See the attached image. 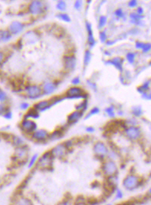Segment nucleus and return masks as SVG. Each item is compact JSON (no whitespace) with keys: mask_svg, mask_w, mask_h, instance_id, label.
Returning <instances> with one entry per match:
<instances>
[{"mask_svg":"<svg viewBox=\"0 0 151 205\" xmlns=\"http://www.w3.org/2000/svg\"><path fill=\"white\" fill-rule=\"evenodd\" d=\"M142 184V180L135 174H130L125 177L122 182V186L128 191H133L140 188Z\"/></svg>","mask_w":151,"mask_h":205,"instance_id":"1","label":"nucleus"},{"mask_svg":"<svg viewBox=\"0 0 151 205\" xmlns=\"http://www.w3.org/2000/svg\"><path fill=\"white\" fill-rule=\"evenodd\" d=\"M53 159L54 157H52L50 151L44 153L37 161V168L42 170H47L51 168L53 164Z\"/></svg>","mask_w":151,"mask_h":205,"instance_id":"2","label":"nucleus"},{"mask_svg":"<svg viewBox=\"0 0 151 205\" xmlns=\"http://www.w3.org/2000/svg\"><path fill=\"white\" fill-rule=\"evenodd\" d=\"M102 171L104 174L107 177L114 175H117L118 172V166L114 161L109 160L104 162L102 165Z\"/></svg>","mask_w":151,"mask_h":205,"instance_id":"3","label":"nucleus"},{"mask_svg":"<svg viewBox=\"0 0 151 205\" xmlns=\"http://www.w3.org/2000/svg\"><path fill=\"white\" fill-rule=\"evenodd\" d=\"M21 129L26 134H32L37 130V124L30 119H23L20 124Z\"/></svg>","mask_w":151,"mask_h":205,"instance_id":"4","label":"nucleus"},{"mask_svg":"<svg viewBox=\"0 0 151 205\" xmlns=\"http://www.w3.org/2000/svg\"><path fill=\"white\" fill-rule=\"evenodd\" d=\"M66 96L68 98H86L87 97V94H84V91L78 87H73L67 90Z\"/></svg>","mask_w":151,"mask_h":205,"instance_id":"5","label":"nucleus"},{"mask_svg":"<svg viewBox=\"0 0 151 205\" xmlns=\"http://www.w3.org/2000/svg\"><path fill=\"white\" fill-rule=\"evenodd\" d=\"M124 132H125L126 136L132 141H136V140L139 139L141 136V131L136 126L127 127L125 129Z\"/></svg>","mask_w":151,"mask_h":205,"instance_id":"6","label":"nucleus"},{"mask_svg":"<svg viewBox=\"0 0 151 205\" xmlns=\"http://www.w3.org/2000/svg\"><path fill=\"white\" fill-rule=\"evenodd\" d=\"M67 148L65 147L64 143H61V144H58L56 146H54L51 150L50 152L53 157L60 158V157H65V154H67Z\"/></svg>","mask_w":151,"mask_h":205,"instance_id":"7","label":"nucleus"},{"mask_svg":"<svg viewBox=\"0 0 151 205\" xmlns=\"http://www.w3.org/2000/svg\"><path fill=\"white\" fill-rule=\"evenodd\" d=\"M94 151L95 154L97 155V157L103 158L105 156H107L109 150L104 143H103L101 141H98L94 145Z\"/></svg>","mask_w":151,"mask_h":205,"instance_id":"8","label":"nucleus"},{"mask_svg":"<svg viewBox=\"0 0 151 205\" xmlns=\"http://www.w3.org/2000/svg\"><path fill=\"white\" fill-rule=\"evenodd\" d=\"M49 137V132L45 129H37L32 134V137L36 141H45Z\"/></svg>","mask_w":151,"mask_h":205,"instance_id":"9","label":"nucleus"},{"mask_svg":"<svg viewBox=\"0 0 151 205\" xmlns=\"http://www.w3.org/2000/svg\"><path fill=\"white\" fill-rule=\"evenodd\" d=\"M29 97L32 99L38 98L42 95V89L38 85H29L26 88Z\"/></svg>","mask_w":151,"mask_h":205,"instance_id":"10","label":"nucleus"},{"mask_svg":"<svg viewBox=\"0 0 151 205\" xmlns=\"http://www.w3.org/2000/svg\"><path fill=\"white\" fill-rule=\"evenodd\" d=\"M28 153H29V151L25 145L17 148L16 151V157L20 161L25 162L28 158Z\"/></svg>","mask_w":151,"mask_h":205,"instance_id":"11","label":"nucleus"},{"mask_svg":"<svg viewBox=\"0 0 151 205\" xmlns=\"http://www.w3.org/2000/svg\"><path fill=\"white\" fill-rule=\"evenodd\" d=\"M43 5L42 2L40 1H32L29 6V11L32 15H37L41 13Z\"/></svg>","mask_w":151,"mask_h":205,"instance_id":"12","label":"nucleus"},{"mask_svg":"<svg viewBox=\"0 0 151 205\" xmlns=\"http://www.w3.org/2000/svg\"><path fill=\"white\" fill-rule=\"evenodd\" d=\"M82 115H83V113L81 111H75L72 112L67 117V124L70 125L76 124L79 120L81 119Z\"/></svg>","mask_w":151,"mask_h":205,"instance_id":"13","label":"nucleus"},{"mask_svg":"<svg viewBox=\"0 0 151 205\" xmlns=\"http://www.w3.org/2000/svg\"><path fill=\"white\" fill-rule=\"evenodd\" d=\"M65 67L67 70H73L76 65V58L73 55H68L65 57Z\"/></svg>","mask_w":151,"mask_h":205,"instance_id":"14","label":"nucleus"},{"mask_svg":"<svg viewBox=\"0 0 151 205\" xmlns=\"http://www.w3.org/2000/svg\"><path fill=\"white\" fill-rule=\"evenodd\" d=\"M86 28L87 31V35H88V44L91 47H94V45L96 44V41L94 39V35H93V31H92V27L91 24L88 22H86Z\"/></svg>","mask_w":151,"mask_h":205,"instance_id":"15","label":"nucleus"},{"mask_svg":"<svg viewBox=\"0 0 151 205\" xmlns=\"http://www.w3.org/2000/svg\"><path fill=\"white\" fill-rule=\"evenodd\" d=\"M123 60L121 58H119V57L114 58H112L111 60H108L107 62V63L115 66L120 71L123 70Z\"/></svg>","mask_w":151,"mask_h":205,"instance_id":"16","label":"nucleus"},{"mask_svg":"<svg viewBox=\"0 0 151 205\" xmlns=\"http://www.w3.org/2000/svg\"><path fill=\"white\" fill-rule=\"evenodd\" d=\"M51 107L50 102L49 101H42V102H38L36 104H35L34 106V108L37 111H45L46 109L49 108Z\"/></svg>","mask_w":151,"mask_h":205,"instance_id":"17","label":"nucleus"},{"mask_svg":"<svg viewBox=\"0 0 151 205\" xmlns=\"http://www.w3.org/2000/svg\"><path fill=\"white\" fill-rule=\"evenodd\" d=\"M24 39L26 41L27 43H35L36 41L38 40V36L35 32L30 31L25 33L24 35Z\"/></svg>","mask_w":151,"mask_h":205,"instance_id":"18","label":"nucleus"},{"mask_svg":"<svg viewBox=\"0 0 151 205\" xmlns=\"http://www.w3.org/2000/svg\"><path fill=\"white\" fill-rule=\"evenodd\" d=\"M57 88V85L52 82H46L43 86V94L44 95H50L53 93Z\"/></svg>","mask_w":151,"mask_h":205,"instance_id":"19","label":"nucleus"},{"mask_svg":"<svg viewBox=\"0 0 151 205\" xmlns=\"http://www.w3.org/2000/svg\"><path fill=\"white\" fill-rule=\"evenodd\" d=\"M23 29H24V25L19 22H13L10 25V31L14 34H18L21 32L23 30Z\"/></svg>","mask_w":151,"mask_h":205,"instance_id":"20","label":"nucleus"},{"mask_svg":"<svg viewBox=\"0 0 151 205\" xmlns=\"http://www.w3.org/2000/svg\"><path fill=\"white\" fill-rule=\"evenodd\" d=\"M14 205H33V203L29 198L20 196L15 200Z\"/></svg>","mask_w":151,"mask_h":205,"instance_id":"21","label":"nucleus"},{"mask_svg":"<svg viewBox=\"0 0 151 205\" xmlns=\"http://www.w3.org/2000/svg\"><path fill=\"white\" fill-rule=\"evenodd\" d=\"M136 48L138 49H142L143 52H148L150 50L151 45L150 43H143L140 42H136Z\"/></svg>","mask_w":151,"mask_h":205,"instance_id":"22","label":"nucleus"},{"mask_svg":"<svg viewBox=\"0 0 151 205\" xmlns=\"http://www.w3.org/2000/svg\"><path fill=\"white\" fill-rule=\"evenodd\" d=\"M64 135V131L62 130H56L54 131L53 133H51V135H49V138L50 139L51 141H56V140H58L60 138H61Z\"/></svg>","mask_w":151,"mask_h":205,"instance_id":"23","label":"nucleus"},{"mask_svg":"<svg viewBox=\"0 0 151 205\" xmlns=\"http://www.w3.org/2000/svg\"><path fill=\"white\" fill-rule=\"evenodd\" d=\"M29 118H32L33 119H37L39 118V113L37 110H35V108L30 109L29 111V112L25 115L24 119H29Z\"/></svg>","mask_w":151,"mask_h":205,"instance_id":"24","label":"nucleus"},{"mask_svg":"<svg viewBox=\"0 0 151 205\" xmlns=\"http://www.w3.org/2000/svg\"><path fill=\"white\" fill-rule=\"evenodd\" d=\"M130 18H131L132 23H134L135 25H140L141 24V19H142L143 16H140L138 14H136V13H131L130 16Z\"/></svg>","mask_w":151,"mask_h":205,"instance_id":"25","label":"nucleus"},{"mask_svg":"<svg viewBox=\"0 0 151 205\" xmlns=\"http://www.w3.org/2000/svg\"><path fill=\"white\" fill-rule=\"evenodd\" d=\"M12 141H13V144H14L16 147H18V148L22 147V146L25 145V141H24V140H23L22 137H20L15 136L13 137V139H12Z\"/></svg>","mask_w":151,"mask_h":205,"instance_id":"26","label":"nucleus"},{"mask_svg":"<svg viewBox=\"0 0 151 205\" xmlns=\"http://www.w3.org/2000/svg\"><path fill=\"white\" fill-rule=\"evenodd\" d=\"M87 100H84V101L80 103L79 104L77 105L76 109H77V111H81V112L83 113L84 111L87 109Z\"/></svg>","mask_w":151,"mask_h":205,"instance_id":"27","label":"nucleus"},{"mask_svg":"<svg viewBox=\"0 0 151 205\" xmlns=\"http://www.w3.org/2000/svg\"><path fill=\"white\" fill-rule=\"evenodd\" d=\"M38 159V154H34L33 156L31 157L30 161H29V164H28L29 168H33L34 166L36 164Z\"/></svg>","mask_w":151,"mask_h":205,"instance_id":"28","label":"nucleus"},{"mask_svg":"<svg viewBox=\"0 0 151 205\" xmlns=\"http://www.w3.org/2000/svg\"><path fill=\"white\" fill-rule=\"evenodd\" d=\"M91 51L89 50H87L85 51V54H84V65H87L90 62H91Z\"/></svg>","mask_w":151,"mask_h":205,"instance_id":"29","label":"nucleus"},{"mask_svg":"<svg viewBox=\"0 0 151 205\" xmlns=\"http://www.w3.org/2000/svg\"><path fill=\"white\" fill-rule=\"evenodd\" d=\"M149 88H150V81L143 83V85L139 87V88H138V91H140V93H143V92H144V91L146 92L147 90H149Z\"/></svg>","mask_w":151,"mask_h":205,"instance_id":"30","label":"nucleus"},{"mask_svg":"<svg viewBox=\"0 0 151 205\" xmlns=\"http://www.w3.org/2000/svg\"><path fill=\"white\" fill-rule=\"evenodd\" d=\"M132 111H133V114L136 117H140L142 114H143V111H142V109L140 106H136L132 108Z\"/></svg>","mask_w":151,"mask_h":205,"instance_id":"31","label":"nucleus"},{"mask_svg":"<svg viewBox=\"0 0 151 205\" xmlns=\"http://www.w3.org/2000/svg\"><path fill=\"white\" fill-rule=\"evenodd\" d=\"M105 111L107 113V115L111 117V118H114L115 116V113H114V108L113 106H111V107H108L105 109Z\"/></svg>","mask_w":151,"mask_h":205,"instance_id":"32","label":"nucleus"},{"mask_svg":"<svg viewBox=\"0 0 151 205\" xmlns=\"http://www.w3.org/2000/svg\"><path fill=\"white\" fill-rule=\"evenodd\" d=\"M99 112H100L99 108H97V107H95V108H92V109L91 110V111H90V112L87 114V115L85 117V119H87L88 118H90V117H91V116H93V115H98Z\"/></svg>","mask_w":151,"mask_h":205,"instance_id":"33","label":"nucleus"},{"mask_svg":"<svg viewBox=\"0 0 151 205\" xmlns=\"http://www.w3.org/2000/svg\"><path fill=\"white\" fill-rule=\"evenodd\" d=\"M107 17L104 16H101L99 19V23H98V28L99 29H102L105 26V25L107 24Z\"/></svg>","mask_w":151,"mask_h":205,"instance_id":"34","label":"nucleus"},{"mask_svg":"<svg viewBox=\"0 0 151 205\" xmlns=\"http://www.w3.org/2000/svg\"><path fill=\"white\" fill-rule=\"evenodd\" d=\"M135 56H136V55H135V53H134V52H128V53L127 54V61H128L131 64L134 63Z\"/></svg>","mask_w":151,"mask_h":205,"instance_id":"35","label":"nucleus"},{"mask_svg":"<svg viewBox=\"0 0 151 205\" xmlns=\"http://www.w3.org/2000/svg\"><path fill=\"white\" fill-rule=\"evenodd\" d=\"M123 196H124V195H123V192L122 190L118 188V189L115 190V199H116V200H121V199H123Z\"/></svg>","mask_w":151,"mask_h":205,"instance_id":"36","label":"nucleus"},{"mask_svg":"<svg viewBox=\"0 0 151 205\" xmlns=\"http://www.w3.org/2000/svg\"><path fill=\"white\" fill-rule=\"evenodd\" d=\"M57 17L60 19H61L62 21H65V22H71V18L69 17V16L67 14H65V13H61V14H58L57 16Z\"/></svg>","mask_w":151,"mask_h":205,"instance_id":"37","label":"nucleus"},{"mask_svg":"<svg viewBox=\"0 0 151 205\" xmlns=\"http://www.w3.org/2000/svg\"><path fill=\"white\" fill-rule=\"evenodd\" d=\"M57 9L60 11H65L66 9V3L64 1H59L57 4Z\"/></svg>","mask_w":151,"mask_h":205,"instance_id":"38","label":"nucleus"},{"mask_svg":"<svg viewBox=\"0 0 151 205\" xmlns=\"http://www.w3.org/2000/svg\"><path fill=\"white\" fill-rule=\"evenodd\" d=\"M100 39H101V42L104 43L107 42V35L106 34L105 31H103V32H100Z\"/></svg>","mask_w":151,"mask_h":205,"instance_id":"39","label":"nucleus"},{"mask_svg":"<svg viewBox=\"0 0 151 205\" xmlns=\"http://www.w3.org/2000/svg\"><path fill=\"white\" fill-rule=\"evenodd\" d=\"M114 14L116 16H118L119 18H123L124 16V14H123V12L121 9H117L115 12H114Z\"/></svg>","mask_w":151,"mask_h":205,"instance_id":"40","label":"nucleus"},{"mask_svg":"<svg viewBox=\"0 0 151 205\" xmlns=\"http://www.w3.org/2000/svg\"><path fill=\"white\" fill-rule=\"evenodd\" d=\"M82 1H76L75 2V3H74V8L76 9H80L81 8V6H82Z\"/></svg>","mask_w":151,"mask_h":205,"instance_id":"41","label":"nucleus"},{"mask_svg":"<svg viewBox=\"0 0 151 205\" xmlns=\"http://www.w3.org/2000/svg\"><path fill=\"white\" fill-rule=\"evenodd\" d=\"M58 205H73V204L71 203V201L69 199H65L60 204H58Z\"/></svg>","mask_w":151,"mask_h":205,"instance_id":"42","label":"nucleus"},{"mask_svg":"<svg viewBox=\"0 0 151 205\" xmlns=\"http://www.w3.org/2000/svg\"><path fill=\"white\" fill-rule=\"evenodd\" d=\"M136 5H137V1H136V0H132V1H130L128 2V5L131 8H134L135 6H136Z\"/></svg>","mask_w":151,"mask_h":205,"instance_id":"43","label":"nucleus"},{"mask_svg":"<svg viewBox=\"0 0 151 205\" xmlns=\"http://www.w3.org/2000/svg\"><path fill=\"white\" fill-rule=\"evenodd\" d=\"M79 83H80V78H79L78 77H76V78H73V80H72V84H74V85H78V84H79Z\"/></svg>","mask_w":151,"mask_h":205,"instance_id":"44","label":"nucleus"},{"mask_svg":"<svg viewBox=\"0 0 151 205\" xmlns=\"http://www.w3.org/2000/svg\"><path fill=\"white\" fill-rule=\"evenodd\" d=\"M29 107V103L23 102V103H22V104H21V108H22V109H27Z\"/></svg>","mask_w":151,"mask_h":205,"instance_id":"45","label":"nucleus"},{"mask_svg":"<svg viewBox=\"0 0 151 205\" xmlns=\"http://www.w3.org/2000/svg\"><path fill=\"white\" fill-rule=\"evenodd\" d=\"M94 131H95L94 128H93V127H91V126H89V127L86 128V131H87V132H89V133H93Z\"/></svg>","mask_w":151,"mask_h":205,"instance_id":"46","label":"nucleus"},{"mask_svg":"<svg viewBox=\"0 0 151 205\" xmlns=\"http://www.w3.org/2000/svg\"><path fill=\"white\" fill-rule=\"evenodd\" d=\"M87 84L91 86L93 89H96V88H97V86H96V84H94V83H93V82H87Z\"/></svg>","mask_w":151,"mask_h":205,"instance_id":"47","label":"nucleus"},{"mask_svg":"<svg viewBox=\"0 0 151 205\" xmlns=\"http://www.w3.org/2000/svg\"><path fill=\"white\" fill-rule=\"evenodd\" d=\"M137 13H138V15L141 16V15L143 13V9L141 7H139V8H138V9H137Z\"/></svg>","mask_w":151,"mask_h":205,"instance_id":"48","label":"nucleus"},{"mask_svg":"<svg viewBox=\"0 0 151 205\" xmlns=\"http://www.w3.org/2000/svg\"><path fill=\"white\" fill-rule=\"evenodd\" d=\"M5 117L6 118H8V119H10V118H12V114H11V112H9Z\"/></svg>","mask_w":151,"mask_h":205,"instance_id":"49","label":"nucleus"},{"mask_svg":"<svg viewBox=\"0 0 151 205\" xmlns=\"http://www.w3.org/2000/svg\"><path fill=\"white\" fill-rule=\"evenodd\" d=\"M2 181L0 180V190H2Z\"/></svg>","mask_w":151,"mask_h":205,"instance_id":"50","label":"nucleus"},{"mask_svg":"<svg viewBox=\"0 0 151 205\" xmlns=\"http://www.w3.org/2000/svg\"><path fill=\"white\" fill-rule=\"evenodd\" d=\"M2 60V53H0V62Z\"/></svg>","mask_w":151,"mask_h":205,"instance_id":"51","label":"nucleus"},{"mask_svg":"<svg viewBox=\"0 0 151 205\" xmlns=\"http://www.w3.org/2000/svg\"><path fill=\"white\" fill-rule=\"evenodd\" d=\"M106 205H112L111 204H106Z\"/></svg>","mask_w":151,"mask_h":205,"instance_id":"52","label":"nucleus"}]
</instances>
